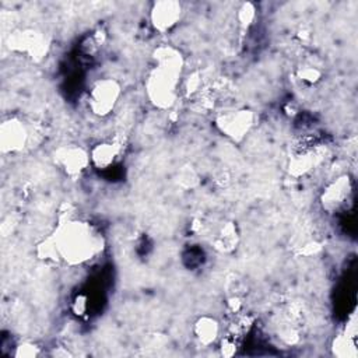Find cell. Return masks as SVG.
I'll return each mask as SVG.
<instances>
[{
  "label": "cell",
  "instance_id": "13",
  "mask_svg": "<svg viewBox=\"0 0 358 358\" xmlns=\"http://www.w3.org/2000/svg\"><path fill=\"white\" fill-rule=\"evenodd\" d=\"M239 241H241V235H239L238 225L234 221H227L214 234L211 239V245L214 250H217L218 253L229 255L238 248Z\"/></svg>",
  "mask_w": 358,
  "mask_h": 358
},
{
  "label": "cell",
  "instance_id": "17",
  "mask_svg": "<svg viewBox=\"0 0 358 358\" xmlns=\"http://www.w3.org/2000/svg\"><path fill=\"white\" fill-rule=\"evenodd\" d=\"M176 183L185 189V190H193L199 186L200 183V176L199 172L196 171V168L190 164H185L182 165L178 171H176Z\"/></svg>",
  "mask_w": 358,
  "mask_h": 358
},
{
  "label": "cell",
  "instance_id": "3",
  "mask_svg": "<svg viewBox=\"0 0 358 358\" xmlns=\"http://www.w3.org/2000/svg\"><path fill=\"white\" fill-rule=\"evenodd\" d=\"M217 130L235 143L243 141L256 124V113L248 108L225 109L215 115Z\"/></svg>",
  "mask_w": 358,
  "mask_h": 358
},
{
  "label": "cell",
  "instance_id": "19",
  "mask_svg": "<svg viewBox=\"0 0 358 358\" xmlns=\"http://www.w3.org/2000/svg\"><path fill=\"white\" fill-rule=\"evenodd\" d=\"M256 20V6L253 3H242L236 11V21L241 28L248 29Z\"/></svg>",
  "mask_w": 358,
  "mask_h": 358
},
{
  "label": "cell",
  "instance_id": "23",
  "mask_svg": "<svg viewBox=\"0 0 358 358\" xmlns=\"http://www.w3.org/2000/svg\"><path fill=\"white\" fill-rule=\"evenodd\" d=\"M71 309H73V312H74L77 316L84 315L85 310H87V298H85L84 295H78V296L74 299V302H73V305H71Z\"/></svg>",
  "mask_w": 358,
  "mask_h": 358
},
{
  "label": "cell",
  "instance_id": "24",
  "mask_svg": "<svg viewBox=\"0 0 358 358\" xmlns=\"http://www.w3.org/2000/svg\"><path fill=\"white\" fill-rule=\"evenodd\" d=\"M344 334L350 336V337H357V317H355V313H352L348 320H347V324H345V329L343 331Z\"/></svg>",
  "mask_w": 358,
  "mask_h": 358
},
{
  "label": "cell",
  "instance_id": "18",
  "mask_svg": "<svg viewBox=\"0 0 358 358\" xmlns=\"http://www.w3.org/2000/svg\"><path fill=\"white\" fill-rule=\"evenodd\" d=\"M296 77L306 85H315L322 80L323 71L313 64H302L296 69Z\"/></svg>",
  "mask_w": 358,
  "mask_h": 358
},
{
  "label": "cell",
  "instance_id": "4",
  "mask_svg": "<svg viewBox=\"0 0 358 358\" xmlns=\"http://www.w3.org/2000/svg\"><path fill=\"white\" fill-rule=\"evenodd\" d=\"M122 96V87L117 80L112 77H102L96 80L88 91V109L94 116H109L119 103Z\"/></svg>",
  "mask_w": 358,
  "mask_h": 358
},
{
  "label": "cell",
  "instance_id": "7",
  "mask_svg": "<svg viewBox=\"0 0 358 358\" xmlns=\"http://www.w3.org/2000/svg\"><path fill=\"white\" fill-rule=\"evenodd\" d=\"M55 164L70 179H78L91 165L90 151L76 144H66L55 150Z\"/></svg>",
  "mask_w": 358,
  "mask_h": 358
},
{
  "label": "cell",
  "instance_id": "20",
  "mask_svg": "<svg viewBox=\"0 0 358 358\" xmlns=\"http://www.w3.org/2000/svg\"><path fill=\"white\" fill-rule=\"evenodd\" d=\"M218 343H220L218 348L222 357H234L238 352V348L241 345V338L227 333L225 336L220 337Z\"/></svg>",
  "mask_w": 358,
  "mask_h": 358
},
{
  "label": "cell",
  "instance_id": "2",
  "mask_svg": "<svg viewBox=\"0 0 358 358\" xmlns=\"http://www.w3.org/2000/svg\"><path fill=\"white\" fill-rule=\"evenodd\" d=\"M179 84L180 78L152 67L144 81L145 95L154 108L166 110L171 109L178 99Z\"/></svg>",
  "mask_w": 358,
  "mask_h": 358
},
{
  "label": "cell",
  "instance_id": "14",
  "mask_svg": "<svg viewBox=\"0 0 358 358\" xmlns=\"http://www.w3.org/2000/svg\"><path fill=\"white\" fill-rule=\"evenodd\" d=\"M120 148L113 141H99L90 150L91 165L95 169L106 171L113 166L119 158Z\"/></svg>",
  "mask_w": 358,
  "mask_h": 358
},
{
  "label": "cell",
  "instance_id": "11",
  "mask_svg": "<svg viewBox=\"0 0 358 358\" xmlns=\"http://www.w3.org/2000/svg\"><path fill=\"white\" fill-rule=\"evenodd\" d=\"M192 334L200 347H210L220 340L221 324L217 317L210 315H203L193 322Z\"/></svg>",
  "mask_w": 358,
  "mask_h": 358
},
{
  "label": "cell",
  "instance_id": "21",
  "mask_svg": "<svg viewBox=\"0 0 358 358\" xmlns=\"http://www.w3.org/2000/svg\"><path fill=\"white\" fill-rule=\"evenodd\" d=\"M13 355L17 358H36V357L42 355V351L38 344L31 343V341H22L15 345Z\"/></svg>",
  "mask_w": 358,
  "mask_h": 358
},
{
  "label": "cell",
  "instance_id": "15",
  "mask_svg": "<svg viewBox=\"0 0 358 358\" xmlns=\"http://www.w3.org/2000/svg\"><path fill=\"white\" fill-rule=\"evenodd\" d=\"M331 354L337 358H357L358 347L355 337H350L344 333L337 334L330 345Z\"/></svg>",
  "mask_w": 358,
  "mask_h": 358
},
{
  "label": "cell",
  "instance_id": "5",
  "mask_svg": "<svg viewBox=\"0 0 358 358\" xmlns=\"http://www.w3.org/2000/svg\"><path fill=\"white\" fill-rule=\"evenodd\" d=\"M354 193V185L350 175L343 173L331 179L320 192L319 203L323 211L337 214L348 208Z\"/></svg>",
  "mask_w": 358,
  "mask_h": 358
},
{
  "label": "cell",
  "instance_id": "25",
  "mask_svg": "<svg viewBox=\"0 0 358 358\" xmlns=\"http://www.w3.org/2000/svg\"><path fill=\"white\" fill-rule=\"evenodd\" d=\"M319 250H320V243H317V242H309V243H306V245H303V246L301 248L299 253L303 255V256H312V255L317 253Z\"/></svg>",
  "mask_w": 358,
  "mask_h": 358
},
{
  "label": "cell",
  "instance_id": "12",
  "mask_svg": "<svg viewBox=\"0 0 358 358\" xmlns=\"http://www.w3.org/2000/svg\"><path fill=\"white\" fill-rule=\"evenodd\" d=\"M320 148L309 147L298 150L288 161V173L294 178H302L312 172L320 162Z\"/></svg>",
  "mask_w": 358,
  "mask_h": 358
},
{
  "label": "cell",
  "instance_id": "9",
  "mask_svg": "<svg viewBox=\"0 0 358 358\" xmlns=\"http://www.w3.org/2000/svg\"><path fill=\"white\" fill-rule=\"evenodd\" d=\"M183 15V7L176 0H158L150 8L151 27L159 32L166 34L172 31Z\"/></svg>",
  "mask_w": 358,
  "mask_h": 358
},
{
  "label": "cell",
  "instance_id": "1",
  "mask_svg": "<svg viewBox=\"0 0 358 358\" xmlns=\"http://www.w3.org/2000/svg\"><path fill=\"white\" fill-rule=\"evenodd\" d=\"M60 259L69 266H78L96 257L103 248L101 235L85 221L64 218L53 232Z\"/></svg>",
  "mask_w": 358,
  "mask_h": 358
},
{
  "label": "cell",
  "instance_id": "8",
  "mask_svg": "<svg viewBox=\"0 0 358 358\" xmlns=\"http://www.w3.org/2000/svg\"><path fill=\"white\" fill-rule=\"evenodd\" d=\"M27 124L17 116L4 119L0 124V150L3 154H18L28 143Z\"/></svg>",
  "mask_w": 358,
  "mask_h": 358
},
{
  "label": "cell",
  "instance_id": "6",
  "mask_svg": "<svg viewBox=\"0 0 358 358\" xmlns=\"http://www.w3.org/2000/svg\"><path fill=\"white\" fill-rule=\"evenodd\" d=\"M8 46L13 52L25 55L34 62H41L49 52L48 38L35 28L15 29L8 38Z\"/></svg>",
  "mask_w": 358,
  "mask_h": 358
},
{
  "label": "cell",
  "instance_id": "10",
  "mask_svg": "<svg viewBox=\"0 0 358 358\" xmlns=\"http://www.w3.org/2000/svg\"><path fill=\"white\" fill-rule=\"evenodd\" d=\"M154 67L164 70L178 78H182L185 57L182 52L172 45H159L152 50Z\"/></svg>",
  "mask_w": 358,
  "mask_h": 358
},
{
  "label": "cell",
  "instance_id": "16",
  "mask_svg": "<svg viewBox=\"0 0 358 358\" xmlns=\"http://www.w3.org/2000/svg\"><path fill=\"white\" fill-rule=\"evenodd\" d=\"M35 253H36L39 260H42L43 263H48V264H56V263L62 262L59 248H57V243H56V239H55L53 234L43 238L36 245Z\"/></svg>",
  "mask_w": 358,
  "mask_h": 358
},
{
  "label": "cell",
  "instance_id": "22",
  "mask_svg": "<svg viewBox=\"0 0 358 358\" xmlns=\"http://www.w3.org/2000/svg\"><path fill=\"white\" fill-rule=\"evenodd\" d=\"M201 87V76L199 74V71H193L190 73V76L185 80V91L187 95H197Z\"/></svg>",
  "mask_w": 358,
  "mask_h": 358
}]
</instances>
